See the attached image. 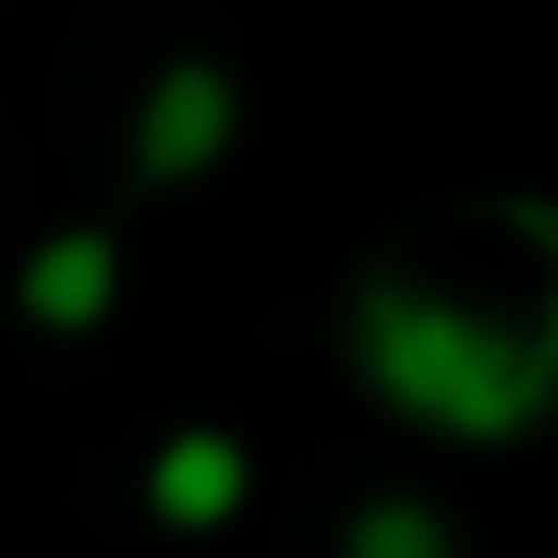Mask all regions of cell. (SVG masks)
I'll return each mask as SVG.
<instances>
[{"label":"cell","mask_w":558,"mask_h":558,"mask_svg":"<svg viewBox=\"0 0 558 558\" xmlns=\"http://www.w3.org/2000/svg\"><path fill=\"white\" fill-rule=\"evenodd\" d=\"M147 510L167 530H216L245 510V451L226 432H177L157 461H147Z\"/></svg>","instance_id":"cell-4"},{"label":"cell","mask_w":558,"mask_h":558,"mask_svg":"<svg viewBox=\"0 0 558 558\" xmlns=\"http://www.w3.org/2000/svg\"><path fill=\"white\" fill-rule=\"evenodd\" d=\"M530 235L558 255V216L530 206ZM353 353H363V383L432 422V432H461V441H510L530 412H549L558 392V284H549V314L539 333H500L422 284H373L353 304Z\"/></svg>","instance_id":"cell-1"},{"label":"cell","mask_w":558,"mask_h":558,"mask_svg":"<svg viewBox=\"0 0 558 558\" xmlns=\"http://www.w3.org/2000/svg\"><path fill=\"white\" fill-rule=\"evenodd\" d=\"M226 137H235V88H226V69H206V59H177L157 88H147V108H137V177H196V167H216L226 157Z\"/></svg>","instance_id":"cell-2"},{"label":"cell","mask_w":558,"mask_h":558,"mask_svg":"<svg viewBox=\"0 0 558 558\" xmlns=\"http://www.w3.org/2000/svg\"><path fill=\"white\" fill-rule=\"evenodd\" d=\"M108 304H118V245L98 226H69L20 265V314L49 324V333H88Z\"/></svg>","instance_id":"cell-3"},{"label":"cell","mask_w":558,"mask_h":558,"mask_svg":"<svg viewBox=\"0 0 558 558\" xmlns=\"http://www.w3.org/2000/svg\"><path fill=\"white\" fill-rule=\"evenodd\" d=\"M343 558H451V530H441L422 500H373V510L353 520Z\"/></svg>","instance_id":"cell-5"}]
</instances>
